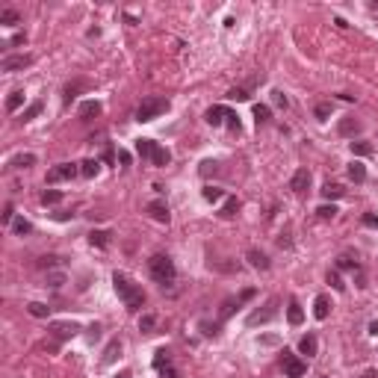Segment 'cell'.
Returning a JSON list of instances; mask_svg holds the SVG:
<instances>
[{
  "label": "cell",
  "instance_id": "1",
  "mask_svg": "<svg viewBox=\"0 0 378 378\" xmlns=\"http://www.w3.org/2000/svg\"><path fill=\"white\" fill-rule=\"evenodd\" d=\"M112 286H116V292H118V298L124 302L127 310H139V308L145 304V292H142V286H136L124 272H116V275H112Z\"/></svg>",
  "mask_w": 378,
  "mask_h": 378
},
{
  "label": "cell",
  "instance_id": "2",
  "mask_svg": "<svg viewBox=\"0 0 378 378\" xmlns=\"http://www.w3.org/2000/svg\"><path fill=\"white\" fill-rule=\"evenodd\" d=\"M148 272H151V278H154L160 286H172L174 278H178V269H174V263H172L168 254H154V257L148 260Z\"/></svg>",
  "mask_w": 378,
  "mask_h": 378
},
{
  "label": "cell",
  "instance_id": "3",
  "mask_svg": "<svg viewBox=\"0 0 378 378\" xmlns=\"http://www.w3.org/2000/svg\"><path fill=\"white\" fill-rule=\"evenodd\" d=\"M166 110H168V100H166V98H157V94H151V98H145V100L139 104L136 118H139V122H154V118H160Z\"/></svg>",
  "mask_w": 378,
  "mask_h": 378
},
{
  "label": "cell",
  "instance_id": "4",
  "mask_svg": "<svg viewBox=\"0 0 378 378\" xmlns=\"http://www.w3.org/2000/svg\"><path fill=\"white\" fill-rule=\"evenodd\" d=\"M275 316H278V298H269V302L263 304V310L257 308V310H252V314H248L246 325H248V328H254V325H266V322H272Z\"/></svg>",
  "mask_w": 378,
  "mask_h": 378
},
{
  "label": "cell",
  "instance_id": "5",
  "mask_svg": "<svg viewBox=\"0 0 378 378\" xmlns=\"http://www.w3.org/2000/svg\"><path fill=\"white\" fill-rule=\"evenodd\" d=\"M281 366H284V376L286 378H302L308 372V364L302 358H296L292 352H286V348L281 352Z\"/></svg>",
  "mask_w": 378,
  "mask_h": 378
},
{
  "label": "cell",
  "instance_id": "6",
  "mask_svg": "<svg viewBox=\"0 0 378 378\" xmlns=\"http://www.w3.org/2000/svg\"><path fill=\"white\" fill-rule=\"evenodd\" d=\"M80 174V162H60V166H54L50 172H48V184H60V180H71V178H77Z\"/></svg>",
  "mask_w": 378,
  "mask_h": 378
},
{
  "label": "cell",
  "instance_id": "7",
  "mask_svg": "<svg viewBox=\"0 0 378 378\" xmlns=\"http://www.w3.org/2000/svg\"><path fill=\"white\" fill-rule=\"evenodd\" d=\"M80 331V325H74V322H56V325H50V337H54V343L48 348H60V343L62 340H68V337H74Z\"/></svg>",
  "mask_w": 378,
  "mask_h": 378
},
{
  "label": "cell",
  "instance_id": "8",
  "mask_svg": "<svg viewBox=\"0 0 378 378\" xmlns=\"http://www.w3.org/2000/svg\"><path fill=\"white\" fill-rule=\"evenodd\" d=\"M27 65H32V56H27V54H15V56H6V60L0 62V68H3V71H24Z\"/></svg>",
  "mask_w": 378,
  "mask_h": 378
},
{
  "label": "cell",
  "instance_id": "9",
  "mask_svg": "<svg viewBox=\"0 0 378 378\" xmlns=\"http://www.w3.org/2000/svg\"><path fill=\"white\" fill-rule=\"evenodd\" d=\"M308 186H310V172H308V168H298V172L292 174V180H290V189L302 195V192H308Z\"/></svg>",
  "mask_w": 378,
  "mask_h": 378
},
{
  "label": "cell",
  "instance_id": "10",
  "mask_svg": "<svg viewBox=\"0 0 378 378\" xmlns=\"http://www.w3.org/2000/svg\"><path fill=\"white\" fill-rule=\"evenodd\" d=\"M145 210H148V216H151V219L162 222V224L168 222V207H166V201H160V198H157V201H151Z\"/></svg>",
  "mask_w": 378,
  "mask_h": 378
},
{
  "label": "cell",
  "instance_id": "11",
  "mask_svg": "<svg viewBox=\"0 0 378 378\" xmlns=\"http://www.w3.org/2000/svg\"><path fill=\"white\" fill-rule=\"evenodd\" d=\"M100 110H104V106H100L98 100H83V104H80V118H83V122H92V118L100 116Z\"/></svg>",
  "mask_w": 378,
  "mask_h": 378
},
{
  "label": "cell",
  "instance_id": "12",
  "mask_svg": "<svg viewBox=\"0 0 378 378\" xmlns=\"http://www.w3.org/2000/svg\"><path fill=\"white\" fill-rule=\"evenodd\" d=\"M118 354H122V340H110V346L104 348V358H100V364H104V366H110V364H112Z\"/></svg>",
  "mask_w": 378,
  "mask_h": 378
},
{
  "label": "cell",
  "instance_id": "13",
  "mask_svg": "<svg viewBox=\"0 0 378 378\" xmlns=\"http://www.w3.org/2000/svg\"><path fill=\"white\" fill-rule=\"evenodd\" d=\"M328 314H331V302H328V296H316L314 316H316V319H328Z\"/></svg>",
  "mask_w": 378,
  "mask_h": 378
},
{
  "label": "cell",
  "instance_id": "14",
  "mask_svg": "<svg viewBox=\"0 0 378 378\" xmlns=\"http://www.w3.org/2000/svg\"><path fill=\"white\" fill-rule=\"evenodd\" d=\"M246 257H248V263H252L254 269H263V272L269 269V257H266L263 252H257V248H248V254H246Z\"/></svg>",
  "mask_w": 378,
  "mask_h": 378
},
{
  "label": "cell",
  "instance_id": "15",
  "mask_svg": "<svg viewBox=\"0 0 378 378\" xmlns=\"http://www.w3.org/2000/svg\"><path fill=\"white\" fill-rule=\"evenodd\" d=\"M316 348H319V343H316L314 334H304V337L298 340V352H302V354H308V358H314Z\"/></svg>",
  "mask_w": 378,
  "mask_h": 378
},
{
  "label": "cell",
  "instance_id": "16",
  "mask_svg": "<svg viewBox=\"0 0 378 378\" xmlns=\"http://www.w3.org/2000/svg\"><path fill=\"white\" fill-rule=\"evenodd\" d=\"M224 116H228V106H210V110H207V124L219 127L222 122H224Z\"/></svg>",
  "mask_w": 378,
  "mask_h": 378
},
{
  "label": "cell",
  "instance_id": "17",
  "mask_svg": "<svg viewBox=\"0 0 378 378\" xmlns=\"http://www.w3.org/2000/svg\"><path fill=\"white\" fill-rule=\"evenodd\" d=\"M286 319H290V325H302V322H304V310H302L298 302H290V308H286Z\"/></svg>",
  "mask_w": 378,
  "mask_h": 378
},
{
  "label": "cell",
  "instance_id": "18",
  "mask_svg": "<svg viewBox=\"0 0 378 378\" xmlns=\"http://www.w3.org/2000/svg\"><path fill=\"white\" fill-rule=\"evenodd\" d=\"M151 162H154L157 168H166V166L172 162V154H168L166 148H160V145H154V154H151Z\"/></svg>",
  "mask_w": 378,
  "mask_h": 378
},
{
  "label": "cell",
  "instance_id": "19",
  "mask_svg": "<svg viewBox=\"0 0 378 378\" xmlns=\"http://www.w3.org/2000/svg\"><path fill=\"white\" fill-rule=\"evenodd\" d=\"M348 180H354V184H364V180H366V168H364V162L354 160V162L348 166Z\"/></svg>",
  "mask_w": 378,
  "mask_h": 378
},
{
  "label": "cell",
  "instance_id": "20",
  "mask_svg": "<svg viewBox=\"0 0 378 378\" xmlns=\"http://www.w3.org/2000/svg\"><path fill=\"white\" fill-rule=\"evenodd\" d=\"M154 145H157V142H151V139H136V154H139L142 160H151Z\"/></svg>",
  "mask_w": 378,
  "mask_h": 378
},
{
  "label": "cell",
  "instance_id": "21",
  "mask_svg": "<svg viewBox=\"0 0 378 378\" xmlns=\"http://www.w3.org/2000/svg\"><path fill=\"white\" fill-rule=\"evenodd\" d=\"M337 130H340V136H354V133H360V122H354V118H343Z\"/></svg>",
  "mask_w": 378,
  "mask_h": 378
},
{
  "label": "cell",
  "instance_id": "22",
  "mask_svg": "<svg viewBox=\"0 0 378 378\" xmlns=\"http://www.w3.org/2000/svg\"><path fill=\"white\" fill-rule=\"evenodd\" d=\"M89 242L98 246V248H106L110 246V230H92L89 234Z\"/></svg>",
  "mask_w": 378,
  "mask_h": 378
},
{
  "label": "cell",
  "instance_id": "23",
  "mask_svg": "<svg viewBox=\"0 0 378 378\" xmlns=\"http://www.w3.org/2000/svg\"><path fill=\"white\" fill-rule=\"evenodd\" d=\"M340 269L358 272V257H352V254H340V257H337V272H340Z\"/></svg>",
  "mask_w": 378,
  "mask_h": 378
},
{
  "label": "cell",
  "instance_id": "24",
  "mask_svg": "<svg viewBox=\"0 0 378 378\" xmlns=\"http://www.w3.org/2000/svg\"><path fill=\"white\" fill-rule=\"evenodd\" d=\"M9 166L12 168H30V166H36V154H18V157H12Z\"/></svg>",
  "mask_w": 378,
  "mask_h": 378
},
{
  "label": "cell",
  "instance_id": "25",
  "mask_svg": "<svg viewBox=\"0 0 378 378\" xmlns=\"http://www.w3.org/2000/svg\"><path fill=\"white\" fill-rule=\"evenodd\" d=\"M27 310H30V316H36V319H48V316H50V308L42 304V302H30Z\"/></svg>",
  "mask_w": 378,
  "mask_h": 378
},
{
  "label": "cell",
  "instance_id": "26",
  "mask_svg": "<svg viewBox=\"0 0 378 378\" xmlns=\"http://www.w3.org/2000/svg\"><path fill=\"white\" fill-rule=\"evenodd\" d=\"M98 172H100V162H98V160H83V162H80V174H83V178H94Z\"/></svg>",
  "mask_w": 378,
  "mask_h": 378
},
{
  "label": "cell",
  "instance_id": "27",
  "mask_svg": "<svg viewBox=\"0 0 378 378\" xmlns=\"http://www.w3.org/2000/svg\"><path fill=\"white\" fill-rule=\"evenodd\" d=\"M236 210H240V201L236 198H224V204H222V219H230V216H236Z\"/></svg>",
  "mask_w": 378,
  "mask_h": 378
},
{
  "label": "cell",
  "instance_id": "28",
  "mask_svg": "<svg viewBox=\"0 0 378 378\" xmlns=\"http://www.w3.org/2000/svg\"><path fill=\"white\" fill-rule=\"evenodd\" d=\"M352 154H354V157H370V154H372V145L364 142V139H360V142H352Z\"/></svg>",
  "mask_w": 378,
  "mask_h": 378
},
{
  "label": "cell",
  "instance_id": "29",
  "mask_svg": "<svg viewBox=\"0 0 378 378\" xmlns=\"http://www.w3.org/2000/svg\"><path fill=\"white\" fill-rule=\"evenodd\" d=\"M269 116H272V112H269V106H263V104H257V106H254V122H257V127L269 124Z\"/></svg>",
  "mask_w": 378,
  "mask_h": 378
},
{
  "label": "cell",
  "instance_id": "30",
  "mask_svg": "<svg viewBox=\"0 0 378 378\" xmlns=\"http://www.w3.org/2000/svg\"><path fill=\"white\" fill-rule=\"evenodd\" d=\"M62 201V192L60 189H44L42 192V204H60Z\"/></svg>",
  "mask_w": 378,
  "mask_h": 378
},
{
  "label": "cell",
  "instance_id": "31",
  "mask_svg": "<svg viewBox=\"0 0 378 378\" xmlns=\"http://www.w3.org/2000/svg\"><path fill=\"white\" fill-rule=\"evenodd\" d=\"M240 304H242V302H240V296H236V298H228V302L222 304V310H219V319H228V316L234 314V308H240Z\"/></svg>",
  "mask_w": 378,
  "mask_h": 378
},
{
  "label": "cell",
  "instance_id": "32",
  "mask_svg": "<svg viewBox=\"0 0 378 378\" xmlns=\"http://www.w3.org/2000/svg\"><path fill=\"white\" fill-rule=\"evenodd\" d=\"M343 192H346V189L340 186V184H325V186H322V198H340Z\"/></svg>",
  "mask_w": 378,
  "mask_h": 378
},
{
  "label": "cell",
  "instance_id": "33",
  "mask_svg": "<svg viewBox=\"0 0 378 378\" xmlns=\"http://www.w3.org/2000/svg\"><path fill=\"white\" fill-rule=\"evenodd\" d=\"M12 230H15L18 236H27V234H32V224L27 219H15L12 222Z\"/></svg>",
  "mask_w": 378,
  "mask_h": 378
},
{
  "label": "cell",
  "instance_id": "34",
  "mask_svg": "<svg viewBox=\"0 0 378 378\" xmlns=\"http://www.w3.org/2000/svg\"><path fill=\"white\" fill-rule=\"evenodd\" d=\"M21 104H24V92H12L9 98H6V110H9V112H15Z\"/></svg>",
  "mask_w": 378,
  "mask_h": 378
},
{
  "label": "cell",
  "instance_id": "35",
  "mask_svg": "<svg viewBox=\"0 0 378 378\" xmlns=\"http://www.w3.org/2000/svg\"><path fill=\"white\" fill-rule=\"evenodd\" d=\"M42 110H44V104H42V100H32L30 106L24 110V122H32V118H36V116H38Z\"/></svg>",
  "mask_w": 378,
  "mask_h": 378
},
{
  "label": "cell",
  "instance_id": "36",
  "mask_svg": "<svg viewBox=\"0 0 378 378\" xmlns=\"http://www.w3.org/2000/svg\"><path fill=\"white\" fill-rule=\"evenodd\" d=\"M154 366H157V370H166V366H172V358H168V352H166V348H160L157 354H154Z\"/></svg>",
  "mask_w": 378,
  "mask_h": 378
},
{
  "label": "cell",
  "instance_id": "37",
  "mask_svg": "<svg viewBox=\"0 0 378 378\" xmlns=\"http://www.w3.org/2000/svg\"><path fill=\"white\" fill-rule=\"evenodd\" d=\"M316 216H319V219H322V222L334 219V216H337V207H334V204H322V207L316 210Z\"/></svg>",
  "mask_w": 378,
  "mask_h": 378
},
{
  "label": "cell",
  "instance_id": "38",
  "mask_svg": "<svg viewBox=\"0 0 378 378\" xmlns=\"http://www.w3.org/2000/svg\"><path fill=\"white\" fill-rule=\"evenodd\" d=\"M18 21H21V18H18V12H15V9H6V12L0 15V24H6V27H15Z\"/></svg>",
  "mask_w": 378,
  "mask_h": 378
},
{
  "label": "cell",
  "instance_id": "39",
  "mask_svg": "<svg viewBox=\"0 0 378 378\" xmlns=\"http://www.w3.org/2000/svg\"><path fill=\"white\" fill-rule=\"evenodd\" d=\"M154 325H157V316H151V314H145L142 319H139V331H154Z\"/></svg>",
  "mask_w": 378,
  "mask_h": 378
},
{
  "label": "cell",
  "instance_id": "40",
  "mask_svg": "<svg viewBox=\"0 0 378 378\" xmlns=\"http://www.w3.org/2000/svg\"><path fill=\"white\" fill-rule=\"evenodd\" d=\"M204 198L216 204V201H222V198H224V192H222L219 186H204Z\"/></svg>",
  "mask_w": 378,
  "mask_h": 378
},
{
  "label": "cell",
  "instance_id": "41",
  "mask_svg": "<svg viewBox=\"0 0 378 378\" xmlns=\"http://www.w3.org/2000/svg\"><path fill=\"white\" fill-rule=\"evenodd\" d=\"M328 284H331L337 292H343V290H346V284H343V278H340V272H337V269H334V272H328Z\"/></svg>",
  "mask_w": 378,
  "mask_h": 378
},
{
  "label": "cell",
  "instance_id": "42",
  "mask_svg": "<svg viewBox=\"0 0 378 378\" xmlns=\"http://www.w3.org/2000/svg\"><path fill=\"white\" fill-rule=\"evenodd\" d=\"M314 116L319 118V122H325V118L331 116V104H319V106L314 110Z\"/></svg>",
  "mask_w": 378,
  "mask_h": 378
},
{
  "label": "cell",
  "instance_id": "43",
  "mask_svg": "<svg viewBox=\"0 0 378 378\" xmlns=\"http://www.w3.org/2000/svg\"><path fill=\"white\" fill-rule=\"evenodd\" d=\"M228 98H230V100H248L252 94H248V89H230Z\"/></svg>",
  "mask_w": 378,
  "mask_h": 378
},
{
  "label": "cell",
  "instance_id": "44",
  "mask_svg": "<svg viewBox=\"0 0 378 378\" xmlns=\"http://www.w3.org/2000/svg\"><path fill=\"white\" fill-rule=\"evenodd\" d=\"M80 86H83V83H74V86H68V89H65V104H71V100H74V98H77V92H80Z\"/></svg>",
  "mask_w": 378,
  "mask_h": 378
},
{
  "label": "cell",
  "instance_id": "45",
  "mask_svg": "<svg viewBox=\"0 0 378 378\" xmlns=\"http://www.w3.org/2000/svg\"><path fill=\"white\" fill-rule=\"evenodd\" d=\"M216 166H219V162H213V160H204V162H201V174H204V178H207V174H213V172H216Z\"/></svg>",
  "mask_w": 378,
  "mask_h": 378
},
{
  "label": "cell",
  "instance_id": "46",
  "mask_svg": "<svg viewBox=\"0 0 378 378\" xmlns=\"http://www.w3.org/2000/svg\"><path fill=\"white\" fill-rule=\"evenodd\" d=\"M48 284H50V286L56 290V286H62V284H65V275H60V272H54V275H48Z\"/></svg>",
  "mask_w": 378,
  "mask_h": 378
},
{
  "label": "cell",
  "instance_id": "47",
  "mask_svg": "<svg viewBox=\"0 0 378 378\" xmlns=\"http://www.w3.org/2000/svg\"><path fill=\"white\" fill-rule=\"evenodd\" d=\"M224 118H228L230 130H236V133H240V116H236V112H230V110H228V116H224Z\"/></svg>",
  "mask_w": 378,
  "mask_h": 378
},
{
  "label": "cell",
  "instance_id": "48",
  "mask_svg": "<svg viewBox=\"0 0 378 378\" xmlns=\"http://www.w3.org/2000/svg\"><path fill=\"white\" fill-rule=\"evenodd\" d=\"M364 224H366V228H376V230H378V216H376V213H364Z\"/></svg>",
  "mask_w": 378,
  "mask_h": 378
},
{
  "label": "cell",
  "instance_id": "49",
  "mask_svg": "<svg viewBox=\"0 0 378 378\" xmlns=\"http://www.w3.org/2000/svg\"><path fill=\"white\" fill-rule=\"evenodd\" d=\"M3 222H6V224H9V222H15V207H12V204H6V207H3Z\"/></svg>",
  "mask_w": 378,
  "mask_h": 378
},
{
  "label": "cell",
  "instance_id": "50",
  "mask_svg": "<svg viewBox=\"0 0 378 378\" xmlns=\"http://www.w3.org/2000/svg\"><path fill=\"white\" fill-rule=\"evenodd\" d=\"M24 42H27V36H24V32H18V36H12V38L6 42V48H15V44H24Z\"/></svg>",
  "mask_w": 378,
  "mask_h": 378
},
{
  "label": "cell",
  "instance_id": "51",
  "mask_svg": "<svg viewBox=\"0 0 378 378\" xmlns=\"http://www.w3.org/2000/svg\"><path fill=\"white\" fill-rule=\"evenodd\" d=\"M272 100H275L278 106H284V110H286V94H284V92H278V89H275V92H272Z\"/></svg>",
  "mask_w": 378,
  "mask_h": 378
},
{
  "label": "cell",
  "instance_id": "52",
  "mask_svg": "<svg viewBox=\"0 0 378 378\" xmlns=\"http://www.w3.org/2000/svg\"><path fill=\"white\" fill-rule=\"evenodd\" d=\"M98 337H100V325H92V328H89V340H98Z\"/></svg>",
  "mask_w": 378,
  "mask_h": 378
},
{
  "label": "cell",
  "instance_id": "53",
  "mask_svg": "<svg viewBox=\"0 0 378 378\" xmlns=\"http://www.w3.org/2000/svg\"><path fill=\"white\" fill-rule=\"evenodd\" d=\"M54 263H60V257H42L38 266H54Z\"/></svg>",
  "mask_w": 378,
  "mask_h": 378
},
{
  "label": "cell",
  "instance_id": "54",
  "mask_svg": "<svg viewBox=\"0 0 378 378\" xmlns=\"http://www.w3.org/2000/svg\"><path fill=\"white\" fill-rule=\"evenodd\" d=\"M118 160H122V162L127 166V162H130V154H127V151H118Z\"/></svg>",
  "mask_w": 378,
  "mask_h": 378
},
{
  "label": "cell",
  "instance_id": "55",
  "mask_svg": "<svg viewBox=\"0 0 378 378\" xmlns=\"http://www.w3.org/2000/svg\"><path fill=\"white\" fill-rule=\"evenodd\" d=\"M360 378H378V372H376V370H366V372H364Z\"/></svg>",
  "mask_w": 378,
  "mask_h": 378
},
{
  "label": "cell",
  "instance_id": "56",
  "mask_svg": "<svg viewBox=\"0 0 378 378\" xmlns=\"http://www.w3.org/2000/svg\"><path fill=\"white\" fill-rule=\"evenodd\" d=\"M370 334H378V319L376 322H370Z\"/></svg>",
  "mask_w": 378,
  "mask_h": 378
},
{
  "label": "cell",
  "instance_id": "57",
  "mask_svg": "<svg viewBox=\"0 0 378 378\" xmlns=\"http://www.w3.org/2000/svg\"><path fill=\"white\" fill-rule=\"evenodd\" d=\"M370 9H372V12H378V3H372V6H370Z\"/></svg>",
  "mask_w": 378,
  "mask_h": 378
},
{
  "label": "cell",
  "instance_id": "58",
  "mask_svg": "<svg viewBox=\"0 0 378 378\" xmlns=\"http://www.w3.org/2000/svg\"><path fill=\"white\" fill-rule=\"evenodd\" d=\"M116 378H130V376H127V372H122V376H116Z\"/></svg>",
  "mask_w": 378,
  "mask_h": 378
}]
</instances>
